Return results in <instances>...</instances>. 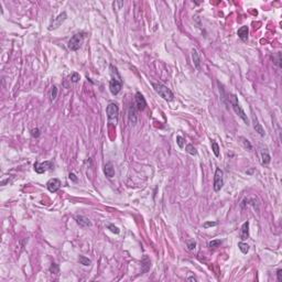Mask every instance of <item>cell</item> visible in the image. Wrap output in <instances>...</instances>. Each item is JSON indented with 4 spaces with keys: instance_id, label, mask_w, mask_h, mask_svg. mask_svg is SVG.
<instances>
[{
    "instance_id": "cell-1",
    "label": "cell",
    "mask_w": 282,
    "mask_h": 282,
    "mask_svg": "<svg viewBox=\"0 0 282 282\" xmlns=\"http://www.w3.org/2000/svg\"><path fill=\"white\" fill-rule=\"evenodd\" d=\"M152 87L159 96L162 97L164 101H172L174 99V95L172 93V90L170 88H168L165 85H163L161 83H152Z\"/></svg>"
},
{
    "instance_id": "cell-2",
    "label": "cell",
    "mask_w": 282,
    "mask_h": 282,
    "mask_svg": "<svg viewBox=\"0 0 282 282\" xmlns=\"http://www.w3.org/2000/svg\"><path fill=\"white\" fill-rule=\"evenodd\" d=\"M230 101H232V108H234V110H235V112L238 115V116L243 119V121L245 122L246 125H249V119H248L247 115H246V112L243 111V108L240 107L239 105V101H238V98H237V96L236 95H232V97H230Z\"/></svg>"
},
{
    "instance_id": "cell-3",
    "label": "cell",
    "mask_w": 282,
    "mask_h": 282,
    "mask_svg": "<svg viewBox=\"0 0 282 282\" xmlns=\"http://www.w3.org/2000/svg\"><path fill=\"white\" fill-rule=\"evenodd\" d=\"M83 41H84V33H76L70 39L67 43V47L71 51H77L82 47Z\"/></svg>"
},
{
    "instance_id": "cell-4",
    "label": "cell",
    "mask_w": 282,
    "mask_h": 282,
    "mask_svg": "<svg viewBox=\"0 0 282 282\" xmlns=\"http://www.w3.org/2000/svg\"><path fill=\"white\" fill-rule=\"evenodd\" d=\"M223 185H224V172L219 168H217L214 175V191L215 192L220 191Z\"/></svg>"
},
{
    "instance_id": "cell-5",
    "label": "cell",
    "mask_w": 282,
    "mask_h": 282,
    "mask_svg": "<svg viewBox=\"0 0 282 282\" xmlns=\"http://www.w3.org/2000/svg\"><path fill=\"white\" fill-rule=\"evenodd\" d=\"M53 169H54V163L52 161H45L43 163H34V171L39 174H42L44 172H47V170H53Z\"/></svg>"
},
{
    "instance_id": "cell-6",
    "label": "cell",
    "mask_w": 282,
    "mask_h": 282,
    "mask_svg": "<svg viewBox=\"0 0 282 282\" xmlns=\"http://www.w3.org/2000/svg\"><path fill=\"white\" fill-rule=\"evenodd\" d=\"M106 112H107V116H108L109 119L117 118V117H118V114H119V108H118V105L115 104V103H110V104L107 106Z\"/></svg>"
},
{
    "instance_id": "cell-7",
    "label": "cell",
    "mask_w": 282,
    "mask_h": 282,
    "mask_svg": "<svg viewBox=\"0 0 282 282\" xmlns=\"http://www.w3.org/2000/svg\"><path fill=\"white\" fill-rule=\"evenodd\" d=\"M122 87V83L120 79H116V78H112L109 82V89L111 92L112 95H117L120 92V89Z\"/></svg>"
},
{
    "instance_id": "cell-8",
    "label": "cell",
    "mask_w": 282,
    "mask_h": 282,
    "mask_svg": "<svg viewBox=\"0 0 282 282\" xmlns=\"http://www.w3.org/2000/svg\"><path fill=\"white\" fill-rule=\"evenodd\" d=\"M65 20H66V12H62L61 15H58V16L53 20V22H52V23L50 24V27H49V30H53V29L58 28Z\"/></svg>"
},
{
    "instance_id": "cell-9",
    "label": "cell",
    "mask_w": 282,
    "mask_h": 282,
    "mask_svg": "<svg viewBox=\"0 0 282 282\" xmlns=\"http://www.w3.org/2000/svg\"><path fill=\"white\" fill-rule=\"evenodd\" d=\"M135 101H136V106H137V109H138V110H140V111L144 110L146 106H147V101H146V99H144V97L141 95V93H139V92H138V93L136 94Z\"/></svg>"
},
{
    "instance_id": "cell-10",
    "label": "cell",
    "mask_w": 282,
    "mask_h": 282,
    "mask_svg": "<svg viewBox=\"0 0 282 282\" xmlns=\"http://www.w3.org/2000/svg\"><path fill=\"white\" fill-rule=\"evenodd\" d=\"M47 189L50 191L51 193H55L58 192L60 187H61V181L58 179H51L50 181L47 182Z\"/></svg>"
},
{
    "instance_id": "cell-11",
    "label": "cell",
    "mask_w": 282,
    "mask_h": 282,
    "mask_svg": "<svg viewBox=\"0 0 282 282\" xmlns=\"http://www.w3.org/2000/svg\"><path fill=\"white\" fill-rule=\"evenodd\" d=\"M75 219H76V223H77L79 226H82V227H89V226H92L90 220H89L88 218H87V217H85V216L77 215V216L75 217Z\"/></svg>"
},
{
    "instance_id": "cell-12",
    "label": "cell",
    "mask_w": 282,
    "mask_h": 282,
    "mask_svg": "<svg viewBox=\"0 0 282 282\" xmlns=\"http://www.w3.org/2000/svg\"><path fill=\"white\" fill-rule=\"evenodd\" d=\"M104 173L108 179H111L112 176L115 175V168H114V165H112V163L108 162V163H106V164H105Z\"/></svg>"
},
{
    "instance_id": "cell-13",
    "label": "cell",
    "mask_w": 282,
    "mask_h": 282,
    "mask_svg": "<svg viewBox=\"0 0 282 282\" xmlns=\"http://www.w3.org/2000/svg\"><path fill=\"white\" fill-rule=\"evenodd\" d=\"M249 237V222H245L241 226V232H240V238L241 240H246Z\"/></svg>"
},
{
    "instance_id": "cell-14",
    "label": "cell",
    "mask_w": 282,
    "mask_h": 282,
    "mask_svg": "<svg viewBox=\"0 0 282 282\" xmlns=\"http://www.w3.org/2000/svg\"><path fill=\"white\" fill-rule=\"evenodd\" d=\"M252 121H254V128H255L256 132H258L261 137H263V136L266 135V132H265V130H263L262 126L259 124L258 119H257V117H256L255 115H254V117H252Z\"/></svg>"
},
{
    "instance_id": "cell-15",
    "label": "cell",
    "mask_w": 282,
    "mask_h": 282,
    "mask_svg": "<svg viewBox=\"0 0 282 282\" xmlns=\"http://www.w3.org/2000/svg\"><path fill=\"white\" fill-rule=\"evenodd\" d=\"M128 118H129V122L135 126L137 124V116H136V110L133 106H130L129 107V110H128Z\"/></svg>"
},
{
    "instance_id": "cell-16",
    "label": "cell",
    "mask_w": 282,
    "mask_h": 282,
    "mask_svg": "<svg viewBox=\"0 0 282 282\" xmlns=\"http://www.w3.org/2000/svg\"><path fill=\"white\" fill-rule=\"evenodd\" d=\"M248 33H249V30H248V27H241L238 30V32H237V34H238V36H239L240 39L243 40V41H246V40L248 39Z\"/></svg>"
},
{
    "instance_id": "cell-17",
    "label": "cell",
    "mask_w": 282,
    "mask_h": 282,
    "mask_svg": "<svg viewBox=\"0 0 282 282\" xmlns=\"http://www.w3.org/2000/svg\"><path fill=\"white\" fill-rule=\"evenodd\" d=\"M141 266L143 267V269H142V273H144V272H147L149 269H150V267H151V261H150V259H149V257L148 256H144L142 258V260H141Z\"/></svg>"
},
{
    "instance_id": "cell-18",
    "label": "cell",
    "mask_w": 282,
    "mask_h": 282,
    "mask_svg": "<svg viewBox=\"0 0 282 282\" xmlns=\"http://www.w3.org/2000/svg\"><path fill=\"white\" fill-rule=\"evenodd\" d=\"M270 154L268 153V151L265 149V150L261 152V163H262V165H268L269 163H270Z\"/></svg>"
},
{
    "instance_id": "cell-19",
    "label": "cell",
    "mask_w": 282,
    "mask_h": 282,
    "mask_svg": "<svg viewBox=\"0 0 282 282\" xmlns=\"http://www.w3.org/2000/svg\"><path fill=\"white\" fill-rule=\"evenodd\" d=\"M192 60H193L195 67L198 68L200 67V56H198V53H197L196 50H192Z\"/></svg>"
},
{
    "instance_id": "cell-20",
    "label": "cell",
    "mask_w": 282,
    "mask_h": 282,
    "mask_svg": "<svg viewBox=\"0 0 282 282\" xmlns=\"http://www.w3.org/2000/svg\"><path fill=\"white\" fill-rule=\"evenodd\" d=\"M185 151L191 155H196L197 154V151L193 144H187V146L185 147Z\"/></svg>"
},
{
    "instance_id": "cell-21",
    "label": "cell",
    "mask_w": 282,
    "mask_h": 282,
    "mask_svg": "<svg viewBox=\"0 0 282 282\" xmlns=\"http://www.w3.org/2000/svg\"><path fill=\"white\" fill-rule=\"evenodd\" d=\"M238 248H239L240 251H241L243 254H247L248 251H249V246H248L246 243H243V241L238 243Z\"/></svg>"
},
{
    "instance_id": "cell-22",
    "label": "cell",
    "mask_w": 282,
    "mask_h": 282,
    "mask_svg": "<svg viewBox=\"0 0 282 282\" xmlns=\"http://www.w3.org/2000/svg\"><path fill=\"white\" fill-rule=\"evenodd\" d=\"M212 150L216 157H219V146H218V143H217L216 141H214V140L212 141Z\"/></svg>"
},
{
    "instance_id": "cell-23",
    "label": "cell",
    "mask_w": 282,
    "mask_h": 282,
    "mask_svg": "<svg viewBox=\"0 0 282 282\" xmlns=\"http://www.w3.org/2000/svg\"><path fill=\"white\" fill-rule=\"evenodd\" d=\"M78 261L81 262V265H84V266H90V263H92L90 259L86 258V257H84V256H81L79 259H78Z\"/></svg>"
},
{
    "instance_id": "cell-24",
    "label": "cell",
    "mask_w": 282,
    "mask_h": 282,
    "mask_svg": "<svg viewBox=\"0 0 282 282\" xmlns=\"http://www.w3.org/2000/svg\"><path fill=\"white\" fill-rule=\"evenodd\" d=\"M56 96H58V87L55 85L52 86V88H51V101H53L56 98Z\"/></svg>"
},
{
    "instance_id": "cell-25",
    "label": "cell",
    "mask_w": 282,
    "mask_h": 282,
    "mask_svg": "<svg viewBox=\"0 0 282 282\" xmlns=\"http://www.w3.org/2000/svg\"><path fill=\"white\" fill-rule=\"evenodd\" d=\"M273 62L278 67H281V53H277V55L273 56Z\"/></svg>"
},
{
    "instance_id": "cell-26",
    "label": "cell",
    "mask_w": 282,
    "mask_h": 282,
    "mask_svg": "<svg viewBox=\"0 0 282 282\" xmlns=\"http://www.w3.org/2000/svg\"><path fill=\"white\" fill-rule=\"evenodd\" d=\"M58 271H60V268H58V266L56 265V263H52L50 267V272L51 273H54V274H58Z\"/></svg>"
},
{
    "instance_id": "cell-27",
    "label": "cell",
    "mask_w": 282,
    "mask_h": 282,
    "mask_svg": "<svg viewBox=\"0 0 282 282\" xmlns=\"http://www.w3.org/2000/svg\"><path fill=\"white\" fill-rule=\"evenodd\" d=\"M220 243H222V240L216 239V240H212V241H209L208 246L211 248H217L218 246H220Z\"/></svg>"
},
{
    "instance_id": "cell-28",
    "label": "cell",
    "mask_w": 282,
    "mask_h": 282,
    "mask_svg": "<svg viewBox=\"0 0 282 282\" xmlns=\"http://www.w3.org/2000/svg\"><path fill=\"white\" fill-rule=\"evenodd\" d=\"M184 141H185V140L183 139L181 136H178V137H176V143H178V146L181 148V149L184 148Z\"/></svg>"
},
{
    "instance_id": "cell-29",
    "label": "cell",
    "mask_w": 282,
    "mask_h": 282,
    "mask_svg": "<svg viewBox=\"0 0 282 282\" xmlns=\"http://www.w3.org/2000/svg\"><path fill=\"white\" fill-rule=\"evenodd\" d=\"M239 139H240V140H243L241 142L243 143V146H245V148H248V150H251V148H252V147H251L250 142H249V141H248V140L246 139V138H243V137H240Z\"/></svg>"
},
{
    "instance_id": "cell-30",
    "label": "cell",
    "mask_w": 282,
    "mask_h": 282,
    "mask_svg": "<svg viewBox=\"0 0 282 282\" xmlns=\"http://www.w3.org/2000/svg\"><path fill=\"white\" fill-rule=\"evenodd\" d=\"M108 229L110 230L111 232H114V234H116V235H118L119 234V229H118V227H116L115 225H112V224H110V225H108Z\"/></svg>"
},
{
    "instance_id": "cell-31",
    "label": "cell",
    "mask_w": 282,
    "mask_h": 282,
    "mask_svg": "<svg viewBox=\"0 0 282 282\" xmlns=\"http://www.w3.org/2000/svg\"><path fill=\"white\" fill-rule=\"evenodd\" d=\"M187 247H189V250H194L195 247H196V243L194 240H189L187 241Z\"/></svg>"
},
{
    "instance_id": "cell-32",
    "label": "cell",
    "mask_w": 282,
    "mask_h": 282,
    "mask_svg": "<svg viewBox=\"0 0 282 282\" xmlns=\"http://www.w3.org/2000/svg\"><path fill=\"white\" fill-rule=\"evenodd\" d=\"M71 81L73 82V83H77V82L79 81V74H77V73L72 74V76H71Z\"/></svg>"
},
{
    "instance_id": "cell-33",
    "label": "cell",
    "mask_w": 282,
    "mask_h": 282,
    "mask_svg": "<svg viewBox=\"0 0 282 282\" xmlns=\"http://www.w3.org/2000/svg\"><path fill=\"white\" fill-rule=\"evenodd\" d=\"M31 135L32 137H34V138H38L40 136V130L38 129V128H35V129H32L31 130Z\"/></svg>"
},
{
    "instance_id": "cell-34",
    "label": "cell",
    "mask_w": 282,
    "mask_h": 282,
    "mask_svg": "<svg viewBox=\"0 0 282 282\" xmlns=\"http://www.w3.org/2000/svg\"><path fill=\"white\" fill-rule=\"evenodd\" d=\"M217 223L216 222H206L203 226H204V228H208V227H213V226H216Z\"/></svg>"
},
{
    "instance_id": "cell-35",
    "label": "cell",
    "mask_w": 282,
    "mask_h": 282,
    "mask_svg": "<svg viewBox=\"0 0 282 282\" xmlns=\"http://www.w3.org/2000/svg\"><path fill=\"white\" fill-rule=\"evenodd\" d=\"M277 277H278V281L281 282L282 281V270L281 269H279V270L277 271Z\"/></svg>"
},
{
    "instance_id": "cell-36",
    "label": "cell",
    "mask_w": 282,
    "mask_h": 282,
    "mask_svg": "<svg viewBox=\"0 0 282 282\" xmlns=\"http://www.w3.org/2000/svg\"><path fill=\"white\" fill-rule=\"evenodd\" d=\"M68 176H70L71 180H73L74 182H77V179H76V176H75V174H74V173H70V175H68Z\"/></svg>"
},
{
    "instance_id": "cell-37",
    "label": "cell",
    "mask_w": 282,
    "mask_h": 282,
    "mask_svg": "<svg viewBox=\"0 0 282 282\" xmlns=\"http://www.w3.org/2000/svg\"><path fill=\"white\" fill-rule=\"evenodd\" d=\"M187 280H189V281H194V282L196 281V279L194 278V277H189V278H187Z\"/></svg>"
}]
</instances>
